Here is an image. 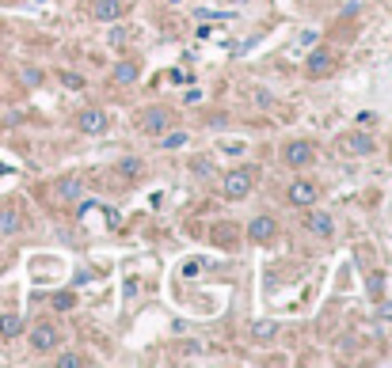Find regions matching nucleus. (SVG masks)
Listing matches in <instances>:
<instances>
[{"instance_id": "nucleus-1", "label": "nucleus", "mask_w": 392, "mask_h": 368, "mask_svg": "<svg viewBox=\"0 0 392 368\" xmlns=\"http://www.w3.org/2000/svg\"><path fill=\"white\" fill-rule=\"evenodd\" d=\"M77 129H80V133H88V137L107 133V129H110L107 110H103V107H88V110H80V114H77Z\"/></svg>"}, {"instance_id": "nucleus-2", "label": "nucleus", "mask_w": 392, "mask_h": 368, "mask_svg": "<svg viewBox=\"0 0 392 368\" xmlns=\"http://www.w3.org/2000/svg\"><path fill=\"white\" fill-rule=\"evenodd\" d=\"M167 121H172V110L167 107H145L141 114H137V129H141V133H160Z\"/></svg>"}, {"instance_id": "nucleus-3", "label": "nucleus", "mask_w": 392, "mask_h": 368, "mask_svg": "<svg viewBox=\"0 0 392 368\" xmlns=\"http://www.w3.org/2000/svg\"><path fill=\"white\" fill-rule=\"evenodd\" d=\"M248 194H251V171L248 167H232L225 175V197L240 202V197H248Z\"/></svg>"}, {"instance_id": "nucleus-4", "label": "nucleus", "mask_w": 392, "mask_h": 368, "mask_svg": "<svg viewBox=\"0 0 392 368\" xmlns=\"http://www.w3.org/2000/svg\"><path fill=\"white\" fill-rule=\"evenodd\" d=\"M316 197H320V186L309 183V178H293V183H289V202H293V205H301V209H312Z\"/></svg>"}, {"instance_id": "nucleus-5", "label": "nucleus", "mask_w": 392, "mask_h": 368, "mask_svg": "<svg viewBox=\"0 0 392 368\" xmlns=\"http://www.w3.org/2000/svg\"><path fill=\"white\" fill-rule=\"evenodd\" d=\"M282 159L289 167H309L312 164V145L309 140H289V145L282 148Z\"/></svg>"}, {"instance_id": "nucleus-6", "label": "nucleus", "mask_w": 392, "mask_h": 368, "mask_svg": "<svg viewBox=\"0 0 392 368\" xmlns=\"http://www.w3.org/2000/svg\"><path fill=\"white\" fill-rule=\"evenodd\" d=\"M58 342H61V334L50 323H42V327L31 330V349H34V353H50V349H58Z\"/></svg>"}, {"instance_id": "nucleus-7", "label": "nucleus", "mask_w": 392, "mask_h": 368, "mask_svg": "<svg viewBox=\"0 0 392 368\" xmlns=\"http://www.w3.org/2000/svg\"><path fill=\"white\" fill-rule=\"evenodd\" d=\"M274 232H278L274 216H255V221L248 224V239L251 243H270V239H274Z\"/></svg>"}, {"instance_id": "nucleus-8", "label": "nucleus", "mask_w": 392, "mask_h": 368, "mask_svg": "<svg viewBox=\"0 0 392 368\" xmlns=\"http://www.w3.org/2000/svg\"><path fill=\"white\" fill-rule=\"evenodd\" d=\"M91 20L118 23V20H122V4H118V0H96V4H91Z\"/></svg>"}, {"instance_id": "nucleus-9", "label": "nucleus", "mask_w": 392, "mask_h": 368, "mask_svg": "<svg viewBox=\"0 0 392 368\" xmlns=\"http://www.w3.org/2000/svg\"><path fill=\"white\" fill-rule=\"evenodd\" d=\"M80 194H84V186H80L77 175H65V178L53 183V197H61V202H77Z\"/></svg>"}, {"instance_id": "nucleus-10", "label": "nucleus", "mask_w": 392, "mask_h": 368, "mask_svg": "<svg viewBox=\"0 0 392 368\" xmlns=\"http://www.w3.org/2000/svg\"><path fill=\"white\" fill-rule=\"evenodd\" d=\"M20 228H23V213L20 209H12V205L0 209V235H15Z\"/></svg>"}, {"instance_id": "nucleus-11", "label": "nucleus", "mask_w": 392, "mask_h": 368, "mask_svg": "<svg viewBox=\"0 0 392 368\" xmlns=\"http://www.w3.org/2000/svg\"><path fill=\"white\" fill-rule=\"evenodd\" d=\"M343 152H350V156H369V152H373V140L362 137V133H350V137H343Z\"/></svg>"}, {"instance_id": "nucleus-12", "label": "nucleus", "mask_w": 392, "mask_h": 368, "mask_svg": "<svg viewBox=\"0 0 392 368\" xmlns=\"http://www.w3.org/2000/svg\"><path fill=\"white\" fill-rule=\"evenodd\" d=\"M23 334V315H0V338H20Z\"/></svg>"}, {"instance_id": "nucleus-13", "label": "nucleus", "mask_w": 392, "mask_h": 368, "mask_svg": "<svg viewBox=\"0 0 392 368\" xmlns=\"http://www.w3.org/2000/svg\"><path fill=\"white\" fill-rule=\"evenodd\" d=\"M305 228H309L312 235H331V216H328V213H309Z\"/></svg>"}, {"instance_id": "nucleus-14", "label": "nucleus", "mask_w": 392, "mask_h": 368, "mask_svg": "<svg viewBox=\"0 0 392 368\" xmlns=\"http://www.w3.org/2000/svg\"><path fill=\"white\" fill-rule=\"evenodd\" d=\"M137 72H141V69H137L134 61H118V65H115V72H110V77H115L118 84H134V80H137Z\"/></svg>"}, {"instance_id": "nucleus-15", "label": "nucleus", "mask_w": 392, "mask_h": 368, "mask_svg": "<svg viewBox=\"0 0 392 368\" xmlns=\"http://www.w3.org/2000/svg\"><path fill=\"white\" fill-rule=\"evenodd\" d=\"M328 69H331V53L316 50L312 58H309V72H312V77H320V72H328Z\"/></svg>"}, {"instance_id": "nucleus-16", "label": "nucleus", "mask_w": 392, "mask_h": 368, "mask_svg": "<svg viewBox=\"0 0 392 368\" xmlns=\"http://www.w3.org/2000/svg\"><path fill=\"white\" fill-rule=\"evenodd\" d=\"M129 27H110V34H107V46H115V50H122V46L129 42Z\"/></svg>"}, {"instance_id": "nucleus-17", "label": "nucleus", "mask_w": 392, "mask_h": 368, "mask_svg": "<svg viewBox=\"0 0 392 368\" xmlns=\"http://www.w3.org/2000/svg\"><path fill=\"white\" fill-rule=\"evenodd\" d=\"M274 323H270V319H263V323H255V327H251V338H259V342H263V338H274Z\"/></svg>"}, {"instance_id": "nucleus-18", "label": "nucleus", "mask_w": 392, "mask_h": 368, "mask_svg": "<svg viewBox=\"0 0 392 368\" xmlns=\"http://www.w3.org/2000/svg\"><path fill=\"white\" fill-rule=\"evenodd\" d=\"M183 145H186V133H179V129L167 133V137H160V148H183Z\"/></svg>"}, {"instance_id": "nucleus-19", "label": "nucleus", "mask_w": 392, "mask_h": 368, "mask_svg": "<svg viewBox=\"0 0 392 368\" xmlns=\"http://www.w3.org/2000/svg\"><path fill=\"white\" fill-rule=\"evenodd\" d=\"M20 77H23L27 88H39V84H42V72H39V69H23Z\"/></svg>"}, {"instance_id": "nucleus-20", "label": "nucleus", "mask_w": 392, "mask_h": 368, "mask_svg": "<svg viewBox=\"0 0 392 368\" xmlns=\"http://www.w3.org/2000/svg\"><path fill=\"white\" fill-rule=\"evenodd\" d=\"M53 308H58V311H69L72 308V292H58V296H53Z\"/></svg>"}, {"instance_id": "nucleus-21", "label": "nucleus", "mask_w": 392, "mask_h": 368, "mask_svg": "<svg viewBox=\"0 0 392 368\" xmlns=\"http://www.w3.org/2000/svg\"><path fill=\"white\" fill-rule=\"evenodd\" d=\"M61 84H65V88H72V91H77V88H80L84 80L77 77V72H61Z\"/></svg>"}, {"instance_id": "nucleus-22", "label": "nucleus", "mask_w": 392, "mask_h": 368, "mask_svg": "<svg viewBox=\"0 0 392 368\" xmlns=\"http://www.w3.org/2000/svg\"><path fill=\"white\" fill-rule=\"evenodd\" d=\"M58 364H61V368H77V364H80V357L65 353V357H58Z\"/></svg>"}, {"instance_id": "nucleus-23", "label": "nucleus", "mask_w": 392, "mask_h": 368, "mask_svg": "<svg viewBox=\"0 0 392 368\" xmlns=\"http://www.w3.org/2000/svg\"><path fill=\"white\" fill-rule=\"evenodd\" d=\"M137 167H141L137 159H126V164H122V171H126V175H137Z\"/></svg>"}]
</instances>
